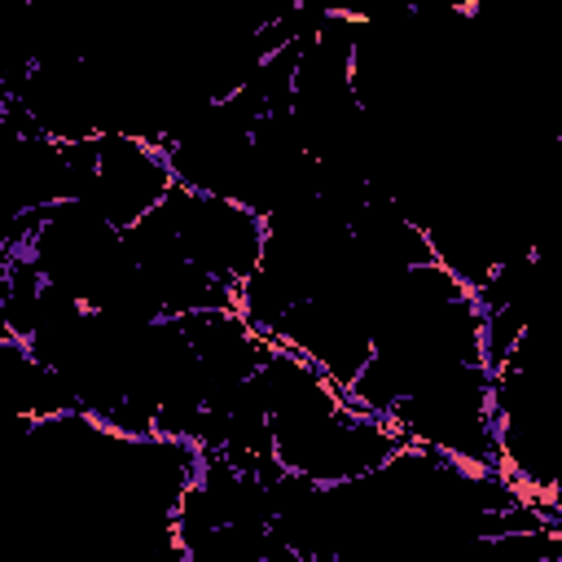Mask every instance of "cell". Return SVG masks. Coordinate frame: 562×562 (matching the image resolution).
I'll list each match as a JSON object with an SVG mask.
<instances>
[{"mask_svg": "<svg viewBox=\"0 0 562 562\" xmlns=\"http://www.w3.org/2000/svg\"><path fill=\"white\" fill-rule=\"evenodd\" d=\"M66 162H70V202H88L119 233L154 215L176 189L167 149L158 140L127 132H105L97 140L66 145Z\"/></svg>", "mask_w": 562, "mask_h": 562, "instance_id": "1", "label": "cell"}, {"mask_svg": "<svg viewBox=\"0 0 562 562\" xmlns=\"http://www.w3.org/2000/svg\"><path fill=\"white\" fill-rule=\"evenodd\" d=\"M0 382H4V400H9L18 430L79 413V400L66 386V378L53 364H44L26 342L0 338Z\"/></svg>", "mask_w": 562, "mask_h": 562, "instance_id": "3", "label": "cell"}, {"mask_svg": "<svg viewBox=\"0 0 562 562\" xmlns=\"http://www.w3.org/2000/svg\"><path fill=\"white\" fill-rule=\"evenodd\" d=\"M162 211L176 228L180 255L189 263H198L202 272L220 277L233 290H241L259 272L263 250H268V220L259 211L228 202V198L193 193L184 184L171 189Z\"/></svg>", "mask_w": 562, "mask_h": 562, "instance_id": "2", "label": "cell"}]
</instances>
